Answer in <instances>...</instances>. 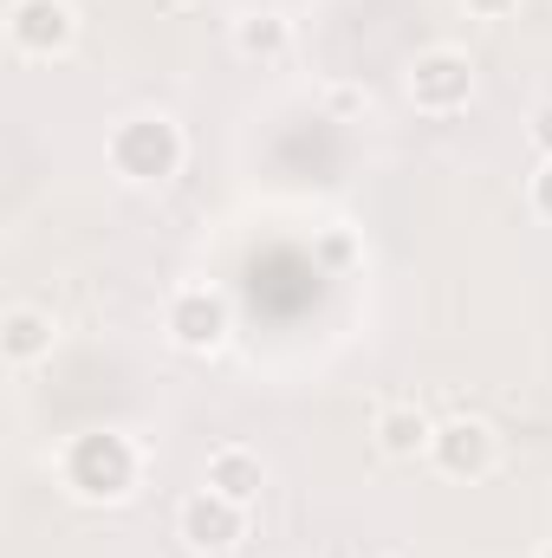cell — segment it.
I'll list each match as a JSON object with an SVG mask.
<instances>
[{
	"label": "cell",
	"mask_w": 552,
	"mask_h": 558,
	"mask_svg": "<svg viewBox=\"0 0 552 558\" xmlns=\"http://www.w3.org/2000/svg\"><path fill=\"white\" fill-rule=\"evenodd\" d=\"M371 441L384 461H429V441H435V422L422 416L416 403H384L371 422Z\"/></svg>",
	"instance_id": "obj_10"
},
{
	"label": "cell",
	"mask_w": 552,
	"mask_h": 558,
	"mask_svg": "<svg viewBox=\"0 0 552 558\" xmlns=\"http://www.w3.org/2000/svg\"><path fill=\"white\" fill-rule=\"evenodd\" d=\"M319 105H325L332 124H358V118L371 111V85H358V78H332V85L319 92Z\"/></svg>",
	"instance_id": "obj_13"
},
{
	"label": "cell",
	"mask_w": 552,
	"mask_h": 558,
	"mask_svg": "<svg viewBox=\"0 0 552 558\" xmlns=\"http://www.w3.org/2000/svg\"><path fill=\"white\" fill-rule=\"evenodd\" d=\"M371 558H404V553H371Z\"/></svg>",
	"instance_id": "obj_18"
},
{
	"label": "cell",
	"mask_w": 552,
	"mask_h": 558,
	"mask_svg": "<svg viewBox=\"0 0 552 558\" xmlns=\"http://www.w3.org/2000/svg\"><path fill=\"white\" fill-rule=\"evenodd\" d=\"M228 39H235V52H241L248 65H279V59H292V20H286L279 7H248Z\"/></svg>",
	"instance_id": "obj_11"
},
{
	"label": "cell",
	"mask_w": 552,
	"mask_h": 558,
	"mask_svg": "<svg viewBox=\"0 0 552 558\" xmlns=\"http://www.w3.org/2000/svg\"><path fill=\"white\" fill-rule=\"evenodd\" d=\"M429 461H435V474H442V481H461V487H475V481H488V474L501 468V428H494V422H481V416H448V422H435Z\"/></svg>",
	"instance_id": "obj_6"
},
{
	"label": "cell",
	"mask_w": 552,
	"mask_h": 558,
	"mask_svg": "<svg viewBox=\"0 0 552 558\" xmlns=\"http://www.w3.org/2000/svg\"><path fill=\"white\" fill-rule=\"evenodd\" d=\"M312 267H319V274H332V279L358 274V267H364V234H358L351 221L319 228V234H312Z\"/></svg>",
	"instance_id": "obj_12"
},
{
	"label": "cell",
	"mask_w": 552,
	"mask_h": 558,
	"mask_svg": "<svg viewBox=\"0 0 552 558\" xmlns=\"http://www.w3.org/2000/svg\"><path fill=\"white\" fill-rule=\"evenodd\" d=\"M202 487H215V494L235 500V507H254L261 487H267V454L248 448V441H221V448L208 454V468H202Z\"/></svg>",
	"instance_id": "obj_9"
},
{
	"label": "cell",
	"mask_w": 552,
	"mask_h": 558,
	"mask_svg": "<svg viewBox=\"0 0 552 558\" xmlns=\"http://www.w3.org/2000/svg\"><path fill=\"white\" fill-rule=\"evenodd\" d=\"M7 46L33 65L72 59L79 46V7L72 0H7Z\"/></svg>",
	"instance_id": "obj_5"
},
{
	"label": "cell",
	"mask_w": 552,
	"mask_h": 558,
	"mask_svg": "<svg viewBox=\"0 0 552 558\" xmlns=\"http://www.w3.org/2000/svg\"><path fill=\"white\" fill-rule=\"evenodd\" d=\"M59 351V318L46 305H7L0 312V357L13 371H33Z\"/></svg>",
	"instance_id": "obj_8"
},
{
	"label": "cell",
	"mask_w": 552,
	"mask_h": 558,
	"mask_svg": "<svg viewBox=\"0 0 552 558\" xmlns=\"http://www.w3.org/2000/svg\"><path fill=\"white\" fill-rule=\"evenodd\" d=\"M176 539L195 558H228L241 539H248V507L221 500L215 487H195L182 507H176Z\"/></svg>",
	"instance_id": "obj_7"
},
{
	"label": "cell",
	"mask_w": 552,
	"mask_h": 558,
	"mask_svg": "<svg viewBox=\"0 0 552 558\" xmlns=\"http://www.w3.org/2000/svg\"><path fill=\"white\" fill-rule=\"evenodd\" d=\"M533 558H552V546H540V553H533Z\"/></svg>",
	"instance_id": "obj_17"
},
{
	"label": "cell",
	"mask_w": 552,
	"mask_h": 558,
	"mask_svg": "<svg viewBox=\"0 0 552 558\" xmlns=\"http://www.w3.org/2000/svg\"><path fill=\"white\" fill-rule=\"evenodd\" d=\"M163 338L176 351H189V357H215L235 338V299L221 286H208V279L169 286V299H163Z\"/></svg>",
	"instance_id": "obj_3"
},
{
	"label": "cell",
	"mask_w": 552,
	"mask_h": 558,
	"mask_svg": "<svg viewBox=\"0 0 552 558\" xmlns=\"http://www.w3.org/2000/svg\"><path fill=\"white\" fill-rule=\"evenodd\" d=\"M481 92V72L461 46H422L404 65V98H410L422 118H461Z\"/></svg>",
	"instance_id": "obj_4"
},
{
	"label": "cell",
	"mask_w": 552,
	"mask_h": 558,
	"mask_svg": "<svg viewBox=\"0 0 552 558\" xmlns=\"http://www.w3.org/2000/svg\"><path fill=\"white\" fill-rule=\"evenodd\" d=\"M527 208L552 228V156H540V162H533V175H527Z\"/></svg>",
	"instance_id": "obj_14"
},
{
	"label": "cell",
	"mask_w": 552,
	"mask_h": 558,
	"mask_svg": "<svg viewBox=\"0 0 552 558\" xmlns=\"http://www.w3.org/2000/svg\"><path fill=\"white\" fill-rule=\"evenodd\" d=\"M527 0H461V13L468 20H488V26H501V20H514Z\"/></svg>",
	"instance_id": "obj_15"
},
{
	"label": "cell",
	"mask_w": 552,
	"mask_h": 558,
	"mask_svg": "<svg viewBox=\"0 0 552 558\" xmlns=\"http://www.w3.org/2000/svg\"><path fill=\"white\" fill-rule=\"evenodd\" d=\"M527 143H533V156H552V98L533 105V118H527Z\"/></svg>",
	"instance_id": "obj_16"
},
{
	"label": "cell",
	"mask_w": 552,
	"mask_h": 558,
	"mask_svg": "<svg viewBox=\"0 0 552 558\" xmlns=\"http://www.w3.org/2000/svg\"><path fill=\"white\" fill-rule=\"evenodd\" d=\"M189 162V137L169 111L143 105V111H124L111 131H105V169L124 182V189H169Z\"/></svg>",
	"instance_id": "obj_2"
},
{
	"label": "cell",
	"mask_w": 552,
	"mask_h": 558,
	"mask_svg": "<svg viewBox=\"0 0 552 558\" xmlns=\"http://www.w3.org/2000/svg\"><path fill=\"white\" fill-rule=\"evenodd\" d=\"M52 474H59V487L79 507H124V500H137L143 474H149V454H143V441L131 428L105 422V428L65 435L59 454H52Z\"/></svg>",
	"instance_id": "obj_1"
}]
</instances>
